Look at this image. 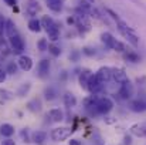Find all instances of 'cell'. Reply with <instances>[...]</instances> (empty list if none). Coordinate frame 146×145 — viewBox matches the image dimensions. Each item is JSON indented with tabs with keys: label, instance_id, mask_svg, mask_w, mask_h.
Segmentation results:
<instances>
[{
	"label": "cell",
	"instance_id": "9a60e30c",
	"mask_svg": "<svg viewBox=\"0 0 146 145\" xmlns=\"http://www.w3.org/2000/svg\"><path fill=\"white\" fill-rule=\"evenodd\" d=\"M101 41H102V44L105 46L106 48H109V50H112L113 47V44H115V41H116V39L109 33V31H104V33H101Z\"/></svg>",
	"mask_w": 146,
	"mask_h": 145
},
{
	"label": "cell",
	"instance_id": "f546056e",
	"mask_svg": "<svg viewBox=\"0 0 146 145\" xmlns=\"http://www.w3.org/2000/svg\"><path fill=\"white\" fill-rule=\"evenodd\" d=\"M48 53L52 57H60V55H61V48L58 47L55 43H51L48 47Z\"/></svg>",
	"mask_w": 146,
	"mask_h": 145
},
{
	"label": "cell",
	"instance_id": "d590c367",
	"mask_svg": "<svg viewBox=\"0 0 146 145\" xmlns=\"http://www.w3.org/2000/svg\"><path fill=\"white\" fill-rule=\"evenodd\" d=\"M106 13L109 14V17H111V19H112V20H113L115 23L121 20V17H119V16H118V14H116V13H115V11L112 10V9H106Z\"/></svg>",
	"mask_w": 146,
	"mask_h": 145
},
{
	"label": "cell",
	"instance_id": "f1b7e54d",
	"mask_svg": "<svg viewBox=\"0 0 146 145\" xmlns=\"http://www.w3.org/2000/svg\"><path fill=\"white\" fill-rule=\"evenodd\" d=\"M6 71H7V74H16L17 73V70H19V64L17 63H14V61H10L7 65H6V68H4Z\"/></svg>",
	"mask_w": 146,
	"mask_h": 145
},
{
	"label": "cell",
	"instance_id": "8fae6325",
	"mask_svg": "<svg viewBox=\"0 0 146 145\" xmlns=\"http://www.w3.org/2000/svg\"><path fill=\"white\" fill-rule=\"evenodd\" d=\"M46 31H47L48 40H51L52 43H55V41L60 40V34H61V31H60V24H58L57 21H54Z\"/></svg>",
	"mask_w": 146,
	"mask_h": 145
},
{
	"label": "cell",
	"instance_id": "603a6c76",
	"mask_svg": "<svg viewBox=\"0 0 146 145\" xmlns=\"http://www.w3.org/2000/svg\"><path fill=\"white\" fill-rule=\"evenodd\" d=\"M14 127L11 125V124H3L1 127H0V134L4 137V138H11L13 135H14Z\"/></svg>",
	"mask_w": 146,
	"mask_h": 145
},
{
	"label": "cell",
	"instance_id": "44dd1931",
	"mask_svg": "<svg viewBox=\"0 0 146 145\" xmlns=\"http://www.w3.org/2000/svg\"><path fill=\"white\" fill-rule=\"evenodd\" d=\"M40 10H41V7H40L38 1H30V3L27 4V9H26L27 14L31 16V19H34V16H37V13H38Z\"/></svg>",
	"mask_w": 146,
	"mask_h": 145
},
{
	"label": "cell",
	"instance_id": "7bdbcfd3",
	"mask_svg": "<svg viewBox=\"0 0 146 145\" xmlns=\"http://www.w3.org/2000/svg\"><path fill=\"white\" fill-rule=\"evenodd\" d=\"M68 145H81V141L77 140V138H72V140L68 142Z\"/></svg>",
	"mask_w": 146,
	"mask_h": 145
},
{
	"label": "cell",
	"instance_id": "7dc6e473",
	"mask_svg": "<svg viewBox=\"0 0 146 145\" xmlns=\"http://www.w3.org/2000/svg\"><path fill=\"white\" fill-rule=\"evenodd\" d=\"M88 1H90V3H94V1H95V0H88Z\"/></svg>",
	"mask_w": 146,
	"mask_h": 145
},
{
	"label": "cell",
	"instance_id": "52a82bcc",
	"mask_svg": "<svg viewBox=\"0 0 146 145\" xmlns=\"http://www.w3.org/2000/svg\"><path fill=\"white\" fill-rule=\"evenodd\" d=\"M50 70H51V63L48 58H43L38 61L37 64V76L40 78H47L50 76Z\"/></svg>",
	"mask_w": 146,
	"mask_h": 145
},
{
	"label": "cell",
	"instance_id": "ba28073f",
	"mask_svg": "<svg viewBox=\"0 0 146 145\" xmlns=\"http://www.w3.org/2000/svg\"><path fill=\"white\" fill-rule=\"evenodd\" d=\"M129 110L132 112H146V100L143 98H135V100H131L129 102Z\"/></svg>",
	"mask_w": 146,
	"mask_h": 145
},
{
	"label": "cell",
	"instance_id": "4fadbf2b",
	"mask_svg": "<svg viewBox=\"0 0 146 145\" xmlns=\"http://www.w3.org/2000/svg\"><path fill=\"white\" fill-rule=\"evenodd\" d=\"M47 140H48V135L43 130H37V131H34L31 134V141L36 145H46Z\"/></svg>",
	"mask_w": 146,
	"mask_h": 145
},
{
	"label": "cell",
	"instance_id": "9c48e42d",
	"mask_svg": "<svg viewBox=\"0 0 146 145\" xmlns=\"http://www.w3.org/2000/svg\"><path fill=\"white\" fill-rule=\"evenodd\" d=\"M92 76V71L88 70V68H82L80 70V74H78V83H80V87L85 91H88V81H90V77Z\"/></svg>",
	"mask_w": 146,
	"mask_h": 145
},
{
	"label": "cell",
	"instance_id": "ee69618b",
	"mask_svg": "<svg viewBox=\"0 0 146 145\" xmlns=\"http://www.w3.org/2000/svg\"><path fill=\"white\" fill-rule=\"evenodd\" d=\"M67 23L71 26V24H75V16H72V17H68L67 19Z\"/></svg>",
	"mask_w": 146,
	"mask_h": 145
},
{
	"label": "cell",
	"instance_id": "4dcf8cb0",
	"mask_svg": "<svg viewBox=\"0 0 146 145\" xmlns=\"http://www.w3.org/2000/svg\"><path fill=\"white\" fill-rule=\"evenodd\" d=\"M52 23H54V19H52V17H50V16H43V19H41V26H43L44 30H47Z\"/></svg>",
	"mask_w": 146,
	"mask_h": 145
},
{
	"label": "cell",
	"instance_id": "277c9868",
	"mask_svg": "<svg viewBox=\"0 0 146 145\" xmlns=\"http://www.w3.org/2000/svg\"><path fill=\"white\" fill-rule=\"evenodd\" d=\"M133 93H135V87H133V84H132L131 81H126L125 84L119 86L118 96H119V98H121V100H125V101L131 100V98H132V96H133Z\"/></svg>",
	"mask_w": 146,
	"mask_h": 145
},
{
	"label": "cell",
	"instance_id": "ab89813d",
	"mask_svg": "<svg viewBox=\"0 0 146 145\" xmlns=\"http://www.w3.org/2000/svg\"><path fill=\"white\" fill-rule=\"evenodd\" d=\"M6 78H7V71H6V70H3V68H0V84H1V83H4V81H6Z\"/></svg>",
	"mask_w": 146,
	"mask_h": 145
},
{
	"label": "cell",
	"instance_id": "83f0119b",
	"mask_svg": "<svg viewBox=\"0 0 146 145\" xmlns=\"http://www.w3.org/2000/svg\"><path fill=\"white\" fill-rule=\"evenodd\" d=\"M48 47H50V44H48V40L47 39H40L38 41H37V50L38 51H48Z\"/></svg>",
	"mask_w": 146,
	"mask_h": 145
},
{
	"label": "cell",
	"instance_id": "bcb514c9",
	"mask_svg": "<svg viewBox=\"0 0 146 145\" xmlns=\"http://www.w3.org/2000/svg\"><path fill=\"white\" fill-rule=\"evenodd\" d=\"M132 1H135V3H138V4H141V3H139V1H138V0H132Z\"/></svg>",
	"mask_w": 146,
	"mask_h": 145
},
{
	"label": "cell",
	"instance_id": "f35d334b",
	"mask_svg": "<svg viewBox=\"0 0 146 145\" xmlns=\"http://www.w3.org/2000/svg\"><path fill=\"white\" fill-rule=\"evenodd\" d=\"M0 51L3 53V55H7L9 53H11V51H9V48H7V44H6V43H3L1 40H0Z\"/></svg>",
	"mask_w": 146,
	"mask_h": 145
},
{
	"label": "cell",
	"instance_id": "e575fe53",
	"mask_svg": "<svg viewBox=\"0 0 146 145\" xmlns=\"http://www.w3.org/2000/svg\"><path fill=\"white\" fill-rule=\"evenodd\" d=\"M81 51H78V50H74V51H71L70 53V60L71 61H74V63H77V61H80V57H81Z\"/></svg>",
	"mask_w": 146,
	"mask_h": 145
},
{
	"label": "cell",
	"instance_id": "4316f807",
	"mask_svg": "<svg viewBox=\"0 0 146 145\" xmlns=\"http://www.w3.org/2000/svg\"><path fill=\"white\" fill-rule=\"evenodd\" d=\"M126 50H128L126 44L123 41H119V40H116L115 44H113V47H112V51H116V53H121V54H123Z\"/></svg>",
	"mask_w": 146,
	"mask_h": 145
},
{
	"label": "cell",
	"instance_id": "3957f363",
	"mask_svg": "<svg viewBox=\"0 0 146 145\" xmlns=\"http://www.w3.org/2000/svg\"><path fill=\"white\" fill-rule=\"evenodd\" d=\"M9 44H10V48H11V53L13 54H17V55H21L23 51H24V48H26V44H24V41H23V39H21L20 34L9 39Z\"/></svg>",
	"mask_w": 146,
	"mask_h": 145
},
{
	"label": "cell",
	"instance_id": "836d02e7",
	"mask_svg": "<svg viewBox=\"0 0 146 145\" xmlns=\"http://www.w3.org/2000/svg\"><path fill=\"white\" fill-rule=\"evenodd\" d=\"M81 53H82L84 55H87V57H94V55L97 54V50H95L94 47H88V46H87V47L82 48Z\"/></svg>",
	"mask_w": 146,
	"mask_h": 145
},
{
	"label": "cell",
	"instance_id": "d6a6232c",
	"mask_svg": "<svg viewBox=\"0 0 146 145\" xmlns=\"http://www.w3.org/2000/svg\"><path fill=\"white\" fill-rule=\"evenodd\" d=\"M0 97H1L3 100L10 101V100L14 98V93H11V91H9V90H0Z\"/></svg>",
	"mask_w": 146,
	"mask_h": 145
},
{
	"label": "cell",
	"instance_id": "d6986e66",
	"mask_svg": "<svg viewBox=\"0 0 146 145\" xmlns=\"http://www.w3.org/2000/svg\"><path fill=\"white\" fill-rule=\"evenodd\" d=\"M64 1H65V0H46L47 7H48L51 11H54V13H60V11L62 10Z\"/></svg>",
	"mask_w": 146,
	"mask_h": 145
},
{
	"label": "cell",
	"instance_id": "ac0fdd59",
	"mask_svg": "<svg viewBox=\"0 0 146 145\" xmlns=\"http://www.w3.org/2000/svg\"><path fill=\"white\" fill-rule=\"evenodd\" d=\"M4 34L7 36V39H11V37L19 34V30H17V27H16L13 20H7L6 21V31H4Z\"/></svg>",
	"mask_w": 146,
	"mask_h": 145
},
{
	"label": "cell",
	"instance_id": "30bf717a",
	"mask_svg": "<svg viewBox=\"0 0 146 145\" xmlns=\"http://www.w3.org/2000/svg\"><path fill=\"white\" fill-rule=\"evenodd\" d=\"M17 64H19V68L23 70V71H30L33 68V58L30 55H26V54H21L19 55L17 58Z\"/></svg>",
	"mask_w": 146,
	"mask_h": 145
},
{
	"label": "cell",
	"instance_id": "7c38bea8",
	"mask_svg": "<svg viewBox=\"0 0 146 145\" xmlns=\"http://www.w3.org/2000/svg\"><path fill=\"white\" fill-rule=\"evenodd\" d=\"M129 134L132 137L146 138V124H133L129 128Z\"/></svg>",
	"mask_w": 146,
	"mask_h": 145
},
{
	"label": "cell",
	"instance_id": "1f68e13d",
	"mask_svg": "<svg viewBox=\"0 0 146 145\" xmlns=\"http://www.w3.org/2000/svg\"><path fill=\"white\" fill-rule=\"evenodd\" d=\"M136 84L139 87V90L142 91H146V76H141L136 78Z\"/></svg>",
	"mask_w": 146,
	"mask_h": 145
},
{
	"label": "cell",
	"instance_id": "5bb4252c",
	"mask_svg": "<svg viewBox=\"0 0 146 145\" xmlns=\"http://www.w3.org/2000/svg\"><path fill=\"white\" fill-rule=\"evenodd\" d=\"M47 118H50L51 122L58 124V122H61L64 120V112H62L61 108H51L47 112Z\"/></svg>",
	"mask_w": 146,
	"mask_h": 145
},
{
	"label": "cell",
	"instance_id": "60d3db41",
	"mask_svg": "<svg viewBox=\"0 0 146 145\" xmlns=\"http://www.w3.org/2000/svg\"><path fill=\"white\" fill-rule=\"evenodd\" d=\"M1 145H16V141L11 140V138H6L1 141Z\"/></svg>",
	"mask_w": 146,
	"mask_h": 145
},
{
	"label": "cell",
	"instance_id": "6da1fadb",
	"mask_svg": "<svg viewBox=\"0 0 146 145\" xmlns=\"http://www.w3.org/2000/svg\"><path fill=\"white\" fill-rule=\"evenodd\" d=\"M112 110H113V101L109 97H98L92 111H95V114L108 115Z\"/></svg>",
	"mask_w": 146,
	"mask_h": 145
},
{
	"label": "cell",
	"instance_id": "d4e9b609",
	"mask_svg": "<svg viewBox=\"0 0 146 145\" xmlns=\"http://www.w3.org/2000/svg\"><path fill=\"white\" fill-rule=\"evenodd\" d=\"M30 90H31V84H30V83H23V84H20V87L17 88L16 94H17V97H24L29 94Z\"/></svg>",
	"mask_w": 146,
	"mask_h": 145
},
{
	"label": "cell",
	"instance_id": "7a4b0ae2",
	"mask_svg": "<svg viewBox=\"0 0 146 145\" xmlns=\"http://www.w3.org/2000/svg\"><path fill=\"white\" fill-rule=\"evenodd\" d=\"M72 132H74L72 128H68V127H55V128L51 130L50 137H51V140L54 142H62V141L68 140Z\"/></svg>",
	"mask_w": 146,
	"mask_h": 145
},
{
	"label": "cell",
	"instance_id": "b9f144b4",
	"mask_svg": "<svg viewBox=\"0 0 146 145\" xmlns=\"http://www.w3.org/2000/svg\"><path fill=\"white\" fill-rule=\"evenodd\" d=\"M4 3H6L7 6H10V7H16L17 0H4Z\"/></svg>",
	"mask_w": 146,
	"mask_h": 145
},
{
	"label": "cell",
	"instance_id": "484cf974",
	"mask_svg": "<svg viewBox=\"0 0 146 145\" xmlns=\"http://www.w3.org/2000/svg\"><path fill=\"white\" fill-rule=\"evenodd\" d=\"M20 138H21V141H23L24 144H30V142H33V141H31V135H30V130H29V128H23V130L20 131Z\"/></svg>",
	"mask_w": 146,
	"mask_h": 145
},
{
	"label": "cell",
	"instance_id": "74e56055",
	"mask_svg": "<svg viewBox=\"0 0 146 145\" xmlns=\"http://www.w3.org/2000/svg\"><path fill=\"white\" fill-rule=\"evenodd\" d=\"M122 141H123L122 145H132V135H131V134H125Z\"/></svg>",
	"mask_w": 146,
	"mask_h": 145
},
{
	"label": "cell",
	"instance_id": "f6af8a7d",
	"mask_svg": "<svg viewBox=\"0 0 146 145\" xmlns=\"http://www.w3.org/2000/svg\"><path fill=\"white\" fill-rule=\"evenodd\" d=\"M108 124H113V122H116V118H113V117H106V120H105Z\"/></svg>",
	"mask_w": 146,
	"mask_h": 145
},
{
	"label": "cell",
	"instance_id": "e0dca14e",
	"mask_svg": "<svg viewBox=\"0 0 146 145\" xmlns=\"http://www.w3.org/2000/svg\"><path fill=\"white\" fill-rule=\"evenodd\" d=\"M123 60L125 61H129V63H132V64H136V63H141V55L136 53V51H133V50H126L123 54Z\"/></svg>",
	"mask_w": 146,
	"mask_h": 145
},
{
	"label": "cell",
	"instance_id": "7402d4cb",
	"mask_svg": "<svg viewBox=\"0 0 146 145\" xmlns=\"http://www.w3.org/2000/svg\"><path fill=\"white\" fill-rule=\"evenodd\" d=\"M27 27H29V30H30V31H33V33H40V31L43 30L41 20H37L36 17L29 20V24H27Z\"/></svg>",
	"mask_w": 146,
	"mask_h": 145
},
{
	"label": "cell",
	"instance_id": "8d00e7d4",
	"mask_svg": "<svg viewBox=\"0 0 146 145\" xmlns=\"http://www.w3.org/2000/svg\"><path fill=\"white\" fill-rule=\"evenodd\" d=\"M6 21H7V20H6L3 16H0V36L6 31Z\"/></svg>",
	"mask_w": 146,
	"mask_h": 145
},
{
	"label": "cell",
	"instance_id": "ffe728a7",
	"mask_svg": "<svg viewBox=\"0 0 146 145\" xmlns=\"http://www.w3.org/2000/svg\"><path fill=\"white\" fill-rule=\"evenodd\" d=\"M41 108H43V104H41L40 98H33L27 102V110L31 111V112H40Z\"/></svg>",
	"mask_w": 146,
	"mask_h": 145
},
{
	"label": "cell",
	"instance_id": "cb8c5ba5",
	"mask_svg": "<svg viewBox=\"0 0 146 145\" xmlns=\"http://www.w3.org/2000/svg\"><path fill=\"white\" fill-rule=\"evenodd\" d=\"M57 97H58V90H57L55 87L50 86V87H47V88L44 90V98H46L47 101H54Z\"/></svg>",
	"mask_w": 146,
	"mask_h": 145
},
{
	"label": "cell",
	"instance_id": "5b68a950",
	"mask_svg": "<svg viewBox=\"0 0 146 145\" xmlns=\"http://www.w3.org/2000/svg\"><path fill=\"white\" fill-rule=\"evenodd\" d=\"M112 81L116 83L118 86H122L126 81H129L126 71L121 67H112Z\"/></svg>",
	"mask_w": 146,
	"mask_h": 145
},
{
	"label": "cell",
	"instance_id": "8992f818",
	"mask_svg": "<svg viewBox=\"0 0 146 145\" xmlns=\"http://www.w3.org/2000/svg\"><path fill=\"white\" fill-rule=\"evenodd\" d=\"M95 74H97L98 80H99L104 86H106V83H109V81L112 80V67H106V65L99 67L97 71H95Z\"/></svg>",
	"mask_w": 146,
	"mask_h": 145
},
{
	"label": "cell",
	"instance_id": "2e32d148",
	"mask_svg": "<svg viewBox=\"0 0 146 145\" xmlns=\"http://www.w3.org/2000/svg\"><path fill=\"white\" fill-rule=\"evenodd\" d=\"M62 102H64V105H65L67 108H74L78 101H77V97L74 96L71 91H67V93H64V96H62Z\"/></svg>",
	"mask_w": 146,
	"mask_h": 145
}]
</instances>
